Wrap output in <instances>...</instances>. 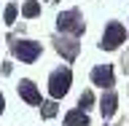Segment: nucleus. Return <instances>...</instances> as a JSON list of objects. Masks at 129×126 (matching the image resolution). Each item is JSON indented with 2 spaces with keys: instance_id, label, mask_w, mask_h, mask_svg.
<instances>
[{
  "instance_id": "f257e3e1",
  "label": "nucleus",
  "mask_w": 129,
  "mask_h": 126,
  "mask_svg": "<svg viewBox=\"0 0 129 126\" xmlns=\"http://www.w3.org/2000/svg\"><path fill=\"white\" fill-rule=\"evenodd\" d=\"M70 80H73V75H70L67 67H64V70H56L54 75H51V80H48V91H51V97H54V99L64 97L67 89H70Z\"/></svg>"
},
{
  "instance_id": "f03ea898",
  "label": "nucleus",
  "mask_w": 129,
  "mask_h": 126,
  "mask_svg": "<svg viewBox=\"0 0 129 126\" xmlns=\"http://www.w3.org/2000/svg\"><path fill=\"white\" fill-rule=\"evenodd\" d=\"M14 54L22 62H35L40 54V43H30V40H16L14 43Z\"/></svg>"
},
{
  "instance_id": "7ed1b4c3",
  "label": "nucleus",
  "mask_w": 129,
  "mask_h": 126,
  "mask_svg": "<svg viewBox=\"0 0 129 126\" xmlns=\"http://www.w3.org/2000/svg\"><path fill=\"white\" fill-rule=\"evenodd\" d=\"M124 38H126V30H124V27H121L118 22H110L108 27H105L102 46H105V48H116L118 43H124Z\"/></svg>"
},
{
  "instance_id": "20e7f679",
  "label": "nucleus",
  "mask_w": 129,
  "mask_h": 126,
  "mask_svg": "<svg viewBox=\"0 0 129 126\" xmlns=\"http://www.w3.org/2000/svg\"><path fill=\"white\" fill-rule=\"evenodd\" d=\"M56 24H59V30H70V32H83V24H78V11H64V14H59V19H56Z\"/></svg>"
},
{
  "instance_id": "39448f33",
  "label": "nucleus",
  "mask_w": 129,
  "mask_h": 126,
  "mask_svg": "<svg viewBox=\"0 0 129 126\" xmlns=\"http://www.w3.org/2000/svg\"><path fill=\"white\" fill-rule=\"evenodd\" d=\"M91 80H94L97 86H113V70L110 67H108V64H105V67H94V70H91Z\"/></svg>"
},
{
  "instance_id": "423d86ee",
  "label": "nucleus",
  "mask_w": 129,
  "mask_h": 126,
  "mask_svg": "<svg viewBox=\"0 0 129 126\" xmlns=\"http://www.w3.org/2000/svg\"><path fill=\"white\" fill-rule=\"evenodd\" d=\"M19 94H22L24 102H30V105H40V91L32 86L30 80H22V83H19Z\"/></svg>"
},
{
  "instance_id": "0eeeda50",
  "label": "nucleus",
  "mask_w": 129,
  "mask_h": 126,
  "mask_svg": "<svg viewBox=\"0 0 129 126\" xmlns=\"http://www.w3.org/2000/svg\"><path fill=\"white\" fill-rule=\"evenodd\" d=\"M116 102H118V99H116V94H113V91H105V94H102L100 110H102V115H105V118H110L113 113H116Z\"/></svg>"
},
{
  "instance_id": "6e6552de",
  "label": "nucleus",
  "mask_w": 129,
  "mask_h": 126,
  "mask_svg": "<svg viewBox=\"0 0 129 126\" xmlns=\"http://www.w3.org/2000/svg\"><path fill=\"white\" fill-rule=\"evenodd\" d=\"M64 126H89V118L83 110H70L67 118H64Z\"/></svg>"
},
{
  "instance_id": "1a4fd4ad",
  "label": "nucleus",
  "mask_w": 129,
  "mask_h": 126,
  "mask_svg": "<svg viewBox=\"0 0 129 126\" xmlns=\"http://www.w3.org/2000/svg\"><path fill=\"white\" fill-rule=\"evenodd\" d=\"M22 14L27 16V19H32V16H38V14H40V6H38V3H35V0H30V3H24Z\"/></svg>"
},
{
  "instance_id": "9d476101",
  "label": "nucleus",
  "mask_w": 129,
  "mask_h": 126,
  "mask_svg": "<svg viewBox=\"0 0 129 126\" xmlns=\"http://www.w3.org/2000/svg\"><path fill=\"white\" fill-rule=\"evenodd\" d=\"M56 115V105L54 102H46L43 105V118H54Z\"/></svg>"
},
{
  "instance_id": "9b49d317",
  "label": "nucleus",
  "mask_w": 129,
  "mask_h": 126,
  "mask_svg": "<svg viewBox=\"0 0 129 126\" xmlns=\"http://www.w3.org/2000/svg\"><path fill=\"white\" fill-rule=\"evenodd\" d=\"M91 102H94V94H91V91H83V94H81V107H89Z\"/></svg>"
},
{
  "instance_id": "f8f14e48",
  "label": "nucleus",
  "mask_w": 129,
  "mask_h": 126,
  "mask_svg": "<svg viewBox=\"0 0 129 126\" xmlns=\"http://www.w3.org/2000/svg\"><path fill=\"white\" fill-rule=\"evenodd\" d=\"M14 19H16V6H8V8H6V22L14 24Z\"/></svg>"
},
{
  "instance_id": "ddd939ff",
  "label": "nucleus",
  "mask_w": 129,
  "mask_h": 126,
  "mask_svg": "<svg viewBox=\"0 0 129 126\" xmlns=\"http://www.w3.org/2000/svg\"><path fill=\"white\" fill-rule=\"evenodd\" d=\"M3 105H6V99H3V94H0V113H3Z\"/></svg>"
}]
</instances>
